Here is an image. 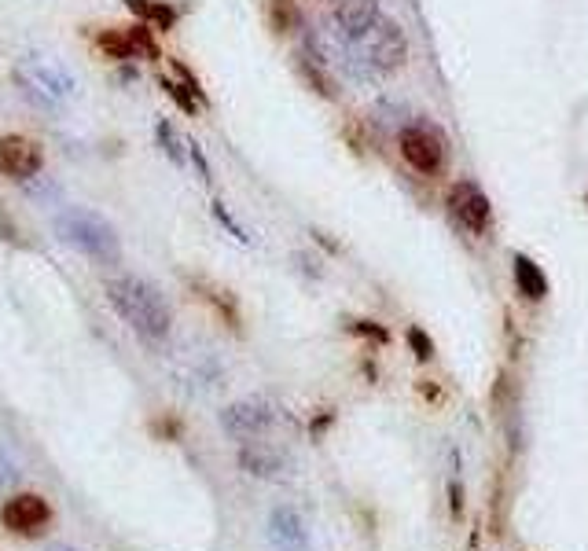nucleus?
<instances>
[{"instance_id":"nucleus-1","label":"nucleus","mask_w":588,"mask_h":551,"mask_svg":"<svg viewBox=\"0 0 588 551\" xmlns=\"http://www.w3.org/2000/svg\"><path fill=\"white\" fill-rule=\"evenodd\" d=\"M107 298H111L114 313L122 316L125 324L133 327L136 335L147 342H162L173 327V309L162 298L159 287H151L140 276H118L107 283Z\"/></svg>"},{"instance_id":"nucleus-2","label":"nucleus","mask_w":588,"mask_h":551,"mask_svg":"<svg viewBox=\"0 0 588 551\" xmlns=\"http://www.w3.org/2000/svg\"><path fill=\"white\" fill-rule=\"evenodd\" d=\"M56 236L67 243V247L81 250L96 261H118V236L107 217H100L96 210H85V206H67L63 214L56 217Z\"/></svg>"},{"instance_id":"nucleus-3","label":"nucleus","mask_w":588,"mask_h":551,"mask_svg":"<svg viewBox=\"0 0 588 551\" xmlns=\"http://www.w3.org/2000/svg\"><path fill=\"white\" fill-rule=\"evenodd\" d=\"M15 81L23 85V92L41 107H63L67 100H74L78 92V81L63 63L45 56H30L15 67Z\"/></svg>"},{"instance_id":"nucleus-4","label":"nucleus","mask_w":588,"mask_h":551,"mask_svg":"<svg viewBox=\"0 0 588 551\" xmlns=\"http://www.w3.org/2000/svg\"><path fill=\"white\" fill-rule=\"evenodd\" d=\"M350 45H357L364 67H372L375 74H397V70L408 63L405 30H401L394 19H386V15H379V19L364 30V37H357Z\"/></svg>"},{"instance_id":"nucleus-5","label":"nucleus","mask_w":588,"mask_h":551,"mask_svg":"<svg viewBox=\"0 0 588 551\" xmlns=\"http://www.w3.org/2000/svg\"><path fill=\"white\" fill-rule=\"evenodd\" d=\"M397 151L419 177H438L449 162V140L434 122H412L397 133Z\"/></svg>"},{"instance_id":"nucleus-6","label":"nucleus","mask_w":588,"mask_h":551,"mask_svg":"<svg viewBox=\"0 0 588 551\" xmlns=\"http://www.w3.org/2000/svg\"><path fill=\"white\" fill-rule=\"evenodd\" d=\"M449 214L460 228H464L467 236H489V228H493V203H489V195L482 192V184L471 177H460L449 188Z\"/></svg>"},{"instance_id":"nucleus-7","label":"nucleus","mask_w":588,"mask_h":551,"mask_svg":"<svg viewBox=\"0 0 588 551\" xmlns=\"http://www.w3.org/2000/svg\"><path fill=\"white\" fill-rule=\"evenodd\" d=\"M272 419H276V412H272L269 401L250 397V401H236V405H228L225 412H221V427H225L228 438L254 441L272 427Z\"/></svg>"},{"instance_id":"nucleus-8","label":"nucleus","mask_w":588,"mask_h":551,"mask_svg":"<svg viewBox=\"0 0 588 551\" xmlns=\"http://www.w3.org/2000/svg\"><path fill=\"white\" fill-rule=\"evenodd\" d=\"M41 166H45V151H41L37 140L19 136V133L0 136V173H4V177L30 180L41 173Z\"/></svg>"},{"instance_id":"nucleus-9","label":"nucleus","mask_w":588,"mask_h":551,"mask_svg":"<svg viewBox=\"0 0 588 551\" xmlns=\"http://www.w3.org/2000/svg\"><path fill=\"white\" fill-rule=\"evenodd\" d=\"M48 518H52V511H48L45 500L34 493H19V496H12V500H4V507H0V522H4V529H12V533H19V537H34V533H41V529L48 526Z\"/></svg>"},{"instance_id":"nucleus-10","label":"nucleus","mask_w":588,"mask_h":551,"mask_svg":"<svg viewBox=\"0 0 588 551\" xmlns=\"http://www.w3.org/2000/svg\"><path fill=\"white\" fill-rule=\"evenodd\" d=\"M331 23L339 30V37L357 41L364 37V30L379 19V0H328Z\"/></svg>"},{"instance_id":"nucleus-11","label":"nucleus","mask_w":588,"mask_h":551,"mask_svg":"<svg viewBox=\"0 0 588 551\" xmlns=\"http://www.w3.org/2000/svg\"><path fill=\"white\" fill-rule=\"evenodd\" d=\"M269 540L280 551H309L306 522H302L298 511H291V507H276L269 515Z\"/></svg>"},{"instance_id":"nucleus-12","label":"nucleus","mask_w":588,"mask_h":551,"mask_svg":"<svg viewBox=\"0 0 588 551\" xmlns=\"http://www.w3.org/2000/svg\"><path fill=\"white\" fill-rule=\"evenodd\" d=\"M511 276H515V291H519L526 302H541L544 294H548V276H544L541 265L533 258H526V254H515Z\"/></svg>"},{"instance_id":"nucleus-13","label":"nucleus","mask_w":588,"mask_h":551,"mask_svg":"<svg viewBox=\"0 0 588 551\" xmlns=\"http://www.w3.org/2000/svg\"><path fill=\"white\" fill-rule=\"evenodd\" d=\"M294 59H298V74L306 78L309 89L317 92V96H324V100H339V85H335L324 59L313 56V52H298Z\"/></svg>"},{"instance_id":"nucleus-14","label":"nucleus","mask_w":588,"mask_h":551,"mask_svg":"<svg viewBox=\"0 0 588 551\" xmlns=\"http://www.w3.org/2000/svg\"><path fill=\"white\" fill-rule=\"evenodd\" d=\"M125 4L140 23L155 26V30H173L177 26V8L166 4V0H125Z\"/></svg>"},{"instance_id":"nucleus-15","label":"nucleus","mask_w":588,"mask_h":551,"mask_svg":"<svg viewBox=\"0 0 588 551\" xmlns=\"http://www.w3.org/2000/svg\"><path fill=\"white\" fill-rule=\"evenodd\" d=\"M239 463H243L250 474H258V478H272V474L283 467V460L276 456V452L265 449V445H254V441H243V449H239Z\"/></svg>"},{"instance_id":"nucleus-16","label":"nucleus","mask_w":588,"mask_h":551,"mask_svg":"<svg viewBox=\"0 0 588 551\" xmlns=\"http://www.w3.org/2000/svg\"><path fill=\"white\" fill-rule=\"evenodd\" d=\"M269 19L276 34H294L302 26V12L294 0H269Z\"/></svg>"},{"instance_id":"nucleus-17","label":"nucleus","mask_w":588,"mask_h":551,"mask_svg":"<svg viewBox=\"0 0 588 551\" xmlns=\"http://www.w3.org/2000/svg\"><path fill=\"white\" fill-rule=\"evenodd\" d=\"M96 45L107 52L111 59H133V45H129V34L125 30H103V34H96Z\"/></svg>"},{"instance_id":"nucleus-18","label":"nucleus","mask_w":588,"mask_h":551,"mask_svg":"<svg viewBox=\"0 0 588 551\" xmlns=\"http://www.w3.org/2000/svg\"><path fill=\"white\" fill-rule=\"evenodd\" d=\"M125 34H129V45H133V56H140V59H159V45H155V37H151V26H147V23L129 26Z\"/></svg>"},{"instance_id":"nucleus-19","label":"nucleus","mask_w":588,"mask_h":551,"mask_svg":"<svg viewBox=\"0 0 588 551\" xmlns=\"http://www.w3.org/2000/svg\"><path fill=\"white\" fill-rule=\"evenodd\" d=\"M162 89L170 92V96H173V103H177V107H181L184 114H195V111H199V100H195L192 92L184 89L181 81H173V78H162Z\"/></svg>"},{"instance_id":"nucleus-20","label":"nucleus","mask_w":588,"mask_h":551,"mask_svg":"<svg viewBox=\"0 0 588 551\" xmlns=\"http://www.w3.org/2000/svg\"><path fill=\"white\" fill-rule=\"evenodd\" d=\"M408 346H412V353H416V360H434V342H430V335L423 331V327H408Z\"/></svg>"},{"instance_id":"nucleus-21","label":"nucleus","mask_w":588,"mask_h":551,"mask_svg":"<svg viewBox=\"0 0 588 551\" xmlns=\"http://www.w3.org/2000/svg\"><path fill=\"white\" fill-rule=\"evenodd\" d=\"M155 133H159V140H162V151L177 162V166H184V147H181V140L173 136V129H170V122H159L155 125Z\"/></svg>"},{"instance_id":"nucleus-22","label":"nucleus","mask_w":588,"mask_h":551,"mask_svg":"<svg viewBox=\"0 0 588 551\" xmlns=\"http://www.w3.org/2000/svg\"><path fill=\"white\" fill-rule=\"evenodd\" d=\"M173 74H177V78H181V85H184V89H188V92H192L195 100H199V103L206 100V92H203V85H199V78H195L192 70L184 67L181 59H173Z\"/></svg>"},{"instance_id":"nucleus-23","label":"nucleus","mask_w":588,"mask_h":551,"mask_svg":"<svg viewBox=\"0 0 588 551\" xmlns=\"http://www.w3.org/2000/svg\"><path fill=\"white\" fill-rule=\"evenodd\" d=\"M353 331H357V335L375 338V342H390V335H386L379 324H372V320H353Z\"/></svg>"},{"instance_id":"nucleus-24","label":"nucleus","mask_w":588,"mask_h":551,"mask_svg":"<svg viewBox=\"0 0 588 551\" xmlns=\"http://www.w3.org/2000/svg\"><path fill=\"white\" fill-rule=\"evenodd\" d=\"M214 217H217V221H221V225H225L228 228V232H232V236H236V239H243V243H247V232H243V228H239L236 225V221H232V214H228V210H225V206H221V203H214Z\"/></svg>"},{"instance_id":"nucleus-25","label":"nucleus","mask_w":588,"mask_h":551,"mask_svg":"<svg viewBox=\"0 0 588 551\" xmlns=\"http://www.w3.org/2000/svg\"><path fill=\"white\" fill-rule=\"evenodd\" d=\"M19 478V471H15V463H12V456L0 449V489H8V485Z\"/></svg>"},{"instance_id":"nucleus-26","label":"nucleus","mask_w":588,"mask_h":551,"mask_svg":"<svg viewBox=\"0 0 588 551\" xmlns=\"http://www.w3.org/2000/svg\"><path fill=\"white\" fill-rule=\"evenodd\" d=\"M449 493H453V515H460V507H464V493H460V485H449Z\"/></svg>"},{"instance_id":"nucleus-27","label":"nucleus","mask_w":588,"mask_h":551,"mask_svg":"<svg viewBox=\"0 0 588 551\" xmlns=\"http://www.w3.org/2000/svg\"><path fill=\"white\" fill-rule=\"evenodd\" d=\"M56 551H70V548H56Z\"/></svg>"}]
</instances>
